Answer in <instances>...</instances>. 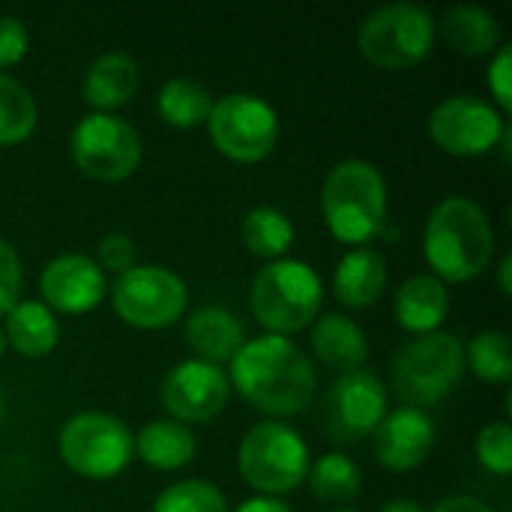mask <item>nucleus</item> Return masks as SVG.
Listing matches in <instances>:
<instances>
[{"label":"nucleus","instance_id":"nucleus-1","mask_svg":"<svg viewBox=\"0 0 512 512\" xmlns=\"http://www.w3.org/2000/svg\"><path fill=\"white\" fill-rule=\"evenodd\" d=\"M231 390L270 420L306 411L318 393V369L312 357L285 336H255L228 363Z\"/></svg>","mask_w":512,"mask_h":512},{"label":"nucleus","instance_id":"nucleus-2","mask_svg":"<svg viewBox=\"0 0 512 512\" xmlns=\"http://www.w3.org/2000/svg\"><path fill=\"white\" fill-rule=\"evenodd\" d=\"M423 255L432 276L444 285H462L483 276L495 258V228L489 213L474 198H444L426 219Z\"/></svg>","mask_w":512,"mask_h":512},{"label":"nucleus","instance_id":"nucleus-3","mask_svg":"<svg viewBox=\"0 0 512 512\" xmlns=\"http://www.w3.org/2000/svg\"><path fill=\"white\" fill-rule=\"evenodd\" d=\"M321 213L342 246H369L387 225V180L381 168L369 159L336 162L321 189Z\"/></svg>","mask_w":512,"mask_h":512},{"label":"nucleus","instance_id":"nucleus-4","mask_svg":"<svg viewBox=\"0 0 512 512\" xmlns=\"http://www.w3.org/2000/svg\"><path fill=\"white\" fill-rule=\"evenodd\" d=\"M324 306V282L318 270L300 258H279L264 264L249 288V309L255 321L273 336H294L315 324Z\"/></svg>","mask_w":512,"mask_h":512},{"label":"nucleus","instance_id":"nucleus-5","mask_svg":"<svg viewBox=\"0 0 512 512\" xmlns=\"http://www.w3.org/2000/svg\"><path fill=\"white\" fill-rule=\"evenodd\" d=\"M465 375V345L459 336L438 330L405 342L393 360V390L405 408L426 411L441 405Z\"/></svg>","mask_w":512,"mask_h":512},{"label":"nucleus","instance_id":"nucleus-6","mask_svg":"<svg viewBox=\"0 0 512 512\" xmlns=\"http://www.w3.org/2000/svg\"><path fill=\"white\" fill-rule=\"evenodd\" d=\"M309 465V444L282 420L252 426L237 447V471L261 498H279L303 486Z\"/></svg>","mask_w":512,"mask_h":512},{"label":"nucleus","instance_id":"nucleus-7","mask_svg":"<svg viewBox=\"0 0 512 512\" xmlns=\"http://www.w3.org/2000/svg\"><path fill=\"white\" fill-rule=\"evenodd\" d=\"M438 39V24L429 9L417 3H390L375 9L357 33L363 60L378 69H411L423 63Z\"/></svg>","mask_w":512,"mask_h":512},{"label":"nucleus","instance_id":"nucleus-8","mask_svg":"<svg viewBox=\"0 0 512 512\" xmlns=\"http://www.w3.org/2000/svg\"><path fill=\"white\" fill-rule=\"evenodd\" d=\"M63 465L84 480H111L135 459L132 432L105 411H81L69 417L57 435Z\"/></svg>","mask_w":512,"mask_h":512},{"label":"nucleus","instance_id":"nucleus-9","mask_svg":"<svg viewBox=\"0 0 512 512\" xmlns=\"http://www.w3.org/2000/svg\"><path fill=\"white\" fill-rule=\"evenodd\" d=\"M207 132L213 147L243 165L264 162L279 141V114L276 108L249 90H234L213 99Z\"/></svg>","mask_w":512,"mask_h":512},{"label":"nucleus","instance_id":"nucleus-10","mask_svg":"<svg viewBox=\"0 0 512 512\" xmlns=\"http://www.w3.org/2000/svg\"><path fill=\"white\" fill-rule=\"evenodd\" d=\"M108 294L117 318L135 330H165L177 324L189 306L183 276L162 264H135L108 285Z\"/></svg>","mask_w":512,"mask_h":512},{"label":"nucleus","instance_id":"nucleus-11","mask_svg":"<svg viewBox=\"0 0 512 512\" xmlns=\"http://www.w3.org/2000/svg\"><path fill=\"white\" fill-rule=\"evenodd\" d=\"M69 150L81 174L102 183H120L132 177L144 156L138 129L120 114H99V111H90L75 123Z\"/></svg>","mask_w":512,"mask_h":512},{"label":"nucleus","instance_id":"nucleus-12","mask_svg":"<svg viewBox=\"0 0 512 512\" xmlns=\"http://www.w3.org/2000/svg\"><path fill=\"white\" fill-rule=\"evenodd\" d=\"M507 117L474 93L441 99L429 114V138L450 156H483L507 138Z\"/></svg>","mask_w":512,"mask_h":512},{"label":"nucleus","instance_id":"nucleus-13","mask_svg":"<svg viewBox=\"0 0 512 512\" xmlns=\"http://www.w3.org/2000/svg\"><path fill=\"white\" fill-rule=\"evenodd\" d=\"M231 399V381L222 366L204 363V360H183L171 366V372L162 381V405L171 414V420L189 426V423H207L225 411Z\"/></svg>","mask_w":512,"mask_h":512},{"label":"nucleus","instance_id":"nucleus-14","mask_svg":"<svg viewBox=\"0 0 512 512\" xmlns=\"http://www.w3.org/2000/svg\"><path fill=\"white\" fill-rule=\"evenodd\" d=\"M390 411V390L378 372L357 369L336 378L327 396L330 429L342 441L369 438Z\"/></svg>","mask_w":512,"mask_h":512},{"label":"nucleus","instance_id":"nucleus-15","mask_svg":"<svg viewBox=\"0 0 512 512\" xmlns=\"http://www.w3.org/2000/svg\"><path fill=\"white\" fill-rule=\"evenodd\" d=\"M42 303L54 315H87L108 294V276L90 255L63 252L42 267L39 276Z\"/></svg>","mask_w":512,"mask_h":512},{"label":"nucleus","instance_id":"nucleus-16","mask_svg":"<svg viewBox=\"0 0 512 512\" xmlns=\"http://www.w3.org/2000/svg\"><path fill=\"white\" fill-rule=\"evenodd\" d=\"M372 447L381 468L393 474L417 471L435 450V423L426 411L402 405L387 411L381 426L372 432Z\"/></svg>","mask_w":512,"mask_h":512},{"label":"nucleus","instance_id":"nucleus-17","mask_svg":"<svg viewBox=\"0 0 512 512\" xmlns=\"http://www.w3.org/2000/svg\"><path fill=\"white\" fill-rule=\"evenodd\" d=\"M393 315L399 327L414 336L438 333L450 315V291L432 273H417L396 288Z\"/></svg>","mask_w":512,"mask_h":512},{"label":"nucleus","instance_id":"nucleus-18","mask_svg":"<svg viewBox=\"0 0 512 512\" xmlns=\"http://www.w3.org/2000/svg\"><path fill=\"white\" fill-rule=\"evenodd\" d=\"M138 87H141L138 63L123 51H105L87 66L81 81V96L93 111L114 114V108L132 102Z\"/></svg>","mask_w":512,"mask_h":512},{"label":"nucleus","instance_id":"nucleus-19","mask_svg":"<svg viewBox=\"0 0 512 512\" xmlns=\"http://www.w3.org/2000/svg\"><path fill=\"white\" fill-rule=\"evenodd\" d=\"M387 258L372 249V246H360L342 255V261L336 264L333 273V294L345 309H369L381 300V294L387 291Z\"/></svg>","mask_w":512,"mask_h":512},{"label":"nucleus","instance_id":"nucleus-20","mask_svg":"<svg viewBox=\"0 0 512 512\" xmlns=\"http://www.w3.org/2000/svg\"><path fill=\"white\" fill-rule=\"evenodd\" d=\"M183 336L195 360H204L213 366H228L234 354L246 345V330L240 318L222 306H204L192 312L183 327Z\"/></svg>","mask_w":512,"mask_h":512},{"label":"nucleus","instance_id":"nucleus-21","mask_svg":"<svg viewBox=\"0 0 512 512\" xmlns=\"http://www.w3.org/2000/svg\"><path fill=\"white\" fill-rule=\"evenodd\" d=\"M312 354L321 360L327 369L336 372H357L369 360V339L363 327L348 318L345 312H327L318 315L312 324Z\"/></svg>","mask_w":512,"mask_h":512},{"label":"nucleus","instance_id":"nucleus-22","mask_svg":"<svg viewBox=\"0 0 512 512\" xmlns=\"http://www.w3.org/2000/svg\"><path fill=\"white\" fill-rule=\"evenodd\" d=\"M3 318L6 345L27 360L48 357L60 342V321L42 300H18Z\"/></svg>","mask_w":512,"mask_h":512},{"label":"nucleus","instance_id":"nucleus-23","mask_svg":"<svg viewBox=\"0 0 512 512\" xmlns=\"http://www.w3.org/2000/svg\"><path fill=\"white\" fill-rule=\"evenodd\" d=\"M132 447L135 456L153 471H180L198 453V441L192 429L177 420H153L141 426L132 435Z\"/></svg>","mask_w":512,"mask_h":512},{"label":"nucleus","instance_id":"nucleus-24","mask_svg":"<svg viewBox=\"0 0 512 512\" xmlns=\"http://www.w3.org/2000/svg\"><path fill=\"white\" fill-rule=\"evenodd\" d=\"M441 36L444 42L465 57H486L501 48V24L498 18L483 6H453L441 18Z\"/></svg>","mask_w":512,"mask_h":512},{"label":"nucleus","instance_id":"nucleus-25","mask_svg":"<svg viewBox=\"0 0 512 512\" xmlns=\"http://www.w3.org/2000/svg\"><path fill=\"white\" fill-rule=\"evenodd\" d=\"M156 108H159V117L171 129H198V126H207L213 96L204 84L192 78H171L162 84L156 96Z\"/></svg>","mask_w":512,"mask_h":512},{"label":"nucleus","instance_id":"nucleus-26","mask_svg":"<svg viewBox=\"0 0 512 512\" xmlns=\"http://www.w3.org/2000/svg\"><path fill=\"white\" fill-rule=\"evenodd\" d=\"M240 240L252 255L267 258V261H279L294 243V225L279 207L261 204L243 216Z\"/></svg>","mask_w":512,"mask_h":512},{"label":"nucleus","instance_id":"nucleus-27","mask_svg":"<svg viewBox=\"0 0 512 512\" xmlns=\"http://www.w3.org/2000/svg\"><path fill=\"white\" fill-rule=\"evenodd\" d=\"M306 483L312 489V495L324 504H336L345 507L351 504L360 489H363V474L357 468V462L345 453H327L318 462L309 465Z\"/></svg>","mask_w":512,"mask_h":512},{"label":"nucleus","instance_id":"nucleus-28","mask_svg":"<svg viewBox=\"0 0 512 512\" xmlns=\"http://www.w3.org/2000/svg\"><path fill=\"white\" fill-rule=\"evenodd\" d=\"M39 123L33 93L12 75L0 72V147L24 144Z\"/></svg>","mask_w":512,"mask_h":512},{"label":"nucleus","instance_id":"nucleus-29","mask_svg":"<svg viewBox=\"0 0 512 512\" xmlns=\"http://www.w3.org/2000/svg\"><path fill=\"white\" fill-rule=\"evenodd\" d=\"M465 366L486 384H507L512 378V345L504 330H480L465 348Z\"/></svg>","mask_w":512,"mask_h":512},{"label":"nucleus","instance_id":"nucleus-30","mask_svg":"<svg viewBox=\"0 0 512 512\" xmlns=\"http://www.w3.org/2000/svg\"><path fill=\"white\" fill-rule=\"evenodd\" d=\"M150 512H231L219 486L207 480H180L159 492Z\"/></svg>","mask_w":512,"mask_h":512},{"label":"nucleus","instance_id":"nucleus-31","mask_svg":"<svg viewBox=\"0 0 512 512\" xmlns=\"http://www.w3.org/2000/svg\"><path fill=\"white\" fill-rule=\"evenodd\" d=\"M477 462L495 474V477H510L512 471V429L507 420L486 423L474 441Z\"/></svg>","mask_w":512,"mask_h":512},{"label":"nucleus","instance_id":"nucleus-32","mask_svg":"<svg viewBox=\"0 0 512 512\" xmlns=\"http://www.w3.org/2000/svg\"><path fill=\"white\" fill-rule=\"evenodd\" d=\"M96 264H99V270L108 276V273H126V270H132L135 264H138V249H135V243H132V237L129 234H123V231H111V234H105L102 240H99V246H96V258H93Z\"/></svg>","mask_w":512,"mask_h":512},{"label":"nucleus","instance_id":"nucleus-33","mask_svg":"<svg viewBox=\"0 0 512 512\" xmlns=\"http://www.w3.org/2000/svg\"><path fill=\"white\" fill-rule=\"evenodd\" d=\"M21 285H24L21 258L15 246L0 237V315H6L21 300Z\"/></svg>","mask_w":512,"mask_h":512},{"label":"nucleus","instance_id":"nucleus-34","mask_svg":"<svg viewBox=\"0 0 512 512\" xmlns=\"http://www.w3.org/2000/svg\"><path fill=\"white\" fill-rule=\"evenodd\" d=\"M30 51L27 24L15 15H0V69L21 63Z\"/></svg>","mask_w":512,"mask_h":512},{"label":"nucleus","instance_id":"nucleus-35","mask_svg":"<svg viewBox=\"0 0 512 512\" xmlns=\"http://www.w3.org/2000/svg\"><path fill=\"white\" fill-rule=\"evenodd\" d=\"M486 84H489L495 102L501 105V114L507 117L512 111V45H501L495 51V57L489 60Z\"/></svg>","mask_w":512,"mask_h":512},{"label":"nucleus","instance_id":"nucleus-36","mask_svg":"<svg viewBox=\"0 0 512 512\" xmlns=\"http://www.w3.org/2000/svg\"><path fill=\"white\" fill-rule=\"evenodd\" d=\"M432 512H495L489 504H483L474 495H450L441 504H435Z\"/></svg>","mask_w":512,"mask_h":512},{"label":"nucleus","instance_id":"nucleus-37","mask_svg":"<svg viewBox=\"0 0 512 512\" xmlns=\"http://www.w3.org/2000/svg\"><path fill=\"white\" fill-rule=\"evenodd\" d=\"M234 512H294L288 504H282L279 498H249V501H243L240 507Z\"/></svg>","mask_w":512,"mask_h":512},{"label":"nucleus","instance_id":"nucleus-38","mask_svg":"<svg viewBox=\"0 0 512 512\" xmlns=\"http://www.w3.org/2000/svg\"><path fill=\"white\" fill-rule=\"evenodd\" d=\"M378 512H426L417 501H411V498H393V501H387L384 507Z\"/></svg>","mask_w":512,"mask_h":512},{"label":"nucleus","instance_id":"nucleus-39","mask_svg":"<svg viewBox=\"0 0 512 512\" xmlns=\"http://www.w3.org/2000/svg\"><path fill=\"white\" fill-rule=\"evenodd\" d=\"M510 270H512V255H504V261H501V273H498V285H501V294H504V297H510L512 294Z\"/></svg>","mask_w":512,"mask_h":512},{"label":"nucleus","instance_id":"nucleus-40","mask_svg":"<svg viewBox=\"0 0 512 512\" xmlns=\"http://www.w3.org/2000/svg\"><path fill=\"white\" fill-rule=\"evenodd\" d=\"M6 348H9V345H6V333H3V324H0V357L6 354Z\"/></svg>","mask_w":512,"mask_h":512},{"label":"nucleus","instance_id":"nucleus-41","mask_svg":"<svg viewBox=\"0 0 512 512\" xmlns=\"http://www.w3.org/2000/svg\"><path fill=\"white\" fill-rule=\"evenodd\" d=\"M330 512H360V510H351V507H336V510Z\"/></svg>","mask_w":512,"mask_h":512},{"label":"nucleus","instance_id":"nucleus-42","mask_svg":"<svg viewBox=\"0 0 512 512\" xmlns=\"http://www.w3.org/2000/svg\"><path fill=\"white\" fill-rule=\"evenodd\" d=\"M0 417H3V396H0Z\"/></svg>","mask_w":512,"mask_h":512}]
</instances>
